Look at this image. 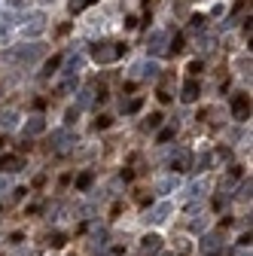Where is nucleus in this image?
Returning a JSON list of instances; mask_svg holds the SVG:
<instances>
[{"instance_id":"obj_1","label":"nucleus","mask_w":253,"mask_h":256,"mask_svg":"<svg viewBox=\"0 0 253 256\" xmlns=\"http://www.w3.org/2000/svg\"><path fill=\"white\" fill-rule=\"evenodd\" d=\"M43 55V46L40 43H24V46H12V49H6L4 52V58L6 61H12V64H30V61H37Z\"/></svg>"},{"instance_id":"obj_2","label":"nucleus","mask_w":253,"mask_h":256,"mask_svg":"<svg viewBox=\"0 0 253 256\" xmlns=\"http://www.w3.org/2000/svg\"><path fill=\"white\" fill-rule=\"evenodd\" d=\"M125 49H128V46H122V43H98V46L92 49V58L98 61V64H110V61L122 58Z\"/></svg>"},{"instance_id":"obj_3","label":"nucleus","mask_w":253,"mask_h":256,"mask_svg":"<svg viewBox=\"0 0 253 256\" xmlns=\"http://www.w3.org/2000/svg\"><path fill=\"white\" fill-rule=\"evenodd\" d=\"M43 30H46V16H43V12L24 16V24H22V34H24V37H40Z\"/></svg>"},{"instance_id":"obj_4","label":"nucleus","mask_w":253,"mask_h":256,"mask_svg":"<svg viewBox=\"0 0 253 256\" xmlns=\"http://www.w3.org/2000/svg\"><path fill=\"white\" fill-rule=\"evenodd\" d=\"M146 49L152 55H165L168 52V30H152L150 40H146Z\"/></svg>"},{"instance_id":"obj_5","label":"nucleus","mask_w":253,"mask_h":256,"mask_svg":"<svg viewBox=\"0 0 253 256\" xmlns=\"http://www.w3.org/2000/svg\"><path fill=\"white\" fill-rule=\"evenodd\" d=\"M134 76H138V80H156V76H159V64H156V61H140V64H134Z\"/></svg>"},{"instance_id":"obj_6","label":"nucleus","mask_w":253,"mask_h":256,"mask_svg":"<svg viewBox=\"0 0 253 256\" xmlns=\"http://www.w3.org/2000/svg\"><path fill=\"white\" fill-rule=\"evenodd\" d=\"M171 168L174 171H189V168H192V152H189V150H177L171 156Z\"/></svg>"},{"instance_id":"obj_7","label":"nucleus","mask_w":253,"mask_h":256,"mask_svg":"<svg viewBox=\"0 0 253 256\" xmlns=\"http://www.w3.org/2000/svg\"><path fill=\"white\" fill-rule=\"evenodd\" d=\"M232 113H235V119H247L250 116V98H247V94H238V98L232 101Z\"/></svg>"},{"instance_id":"obj_8","label":"nucleus","mask_w":253,"mask_h":256,"mask_svg":"<svg viewBox=\"0 0 253 256\" xmlns=\"http://www.w3.org/2000/svg\"><path fill=\"white\" fill-rule=\"evenodd\" d=\"M46 132V119L43 116H30L28 122H24V138H30V134H43Z\"/></svg>"},{"instance_id":"obj_9","label":"nucleus","mask_w":253,"mask_h":256,"mask_svg":"<svg viewBox=\"0 0 253 256\" xmlns=\"http://www.w3.org/2000/svg\"><path fill=\"white\" fill-rule=\"evenodd\" d=\"M22 171V158L18 156H0V174H16Z\"/></svg>"},{"instance_id":"obj_10","label":"nucleus","mask_w":253,"mask_h":256,"mask_svg":"<svg viewBox=\"0 0 253 256\" xmlns=\"http://www.w3.org/2000/svg\"><path fill=\"white\" fill-rule=\"evenodd\" d=\"M70 144H74L70 132H55V134H52V146H55V150H68Z\"/></svg>"},{"instance_id":"obj_11","label":"nucleus","mask_w":253,"mask_h":256,"mask_svg":"<svg viewBox=\"0 0 253 256\" xmlns=\"http://www.w3.org/2000/svg\"><path fill=\"white\" fill-rule=\"evenodd\" d=\"M140 247H144V253H159V250H162V238H159V235H146V238L140 241Z\"/></svg>"},{"instance_id":"obj_12","label":"nucleus","mask_w":253,"mask_h":256,"mask_svg":"<svg viewBox=\"0 0 253 256\" xmlns=\"http://www.w3.org/2000/svg\"><path fill=\"white\" fill-rule=\"evenodd\" d=\"M180 98H183L186 104H192V101L198 98V82H196V80H189V82L183 86V94H180Z\"/></svg>"},{"instance_id":"obj_13","label":"nucleus","mask_w":253,"mask_h":256,"mask_svg":"<svg viewBox=\"0 0 253 256\" xmlns=\"http://www.w3.org/2000/svg\"><path fill=\"white\" fill-rule=\"evenodd\" d=\"M168 214H171V204H168V202H165V204H159V208H152V210H150V216H146V220H152V222H162V220H165V216H168Z\"/></svg>"},{"instance_id":"obj_14","label":"nucleus","mask_w":253,"mask_h":256,"mask_svg":"<svg viewBox=\"0 0 253 256\" xmlns=\"http://www.w3.org/2000/svg\"><path fill=\"white\" fill-rule=\"evenodd\" d=\"M92 180H94V174H92V171H82V174L76 177V189H88Z\"/></svg>"},{"instance_id":"obj_15","label":"nucleus","mask_w":253,"mask_h":256,"mask_svg":"<svg viewBox=\"0 0 253 256\" xmlns=\"http://www.w3.org/2000/svg\"><path fill=\"white\" fill-rule=\"evenodd\" d=\"M10 30H12V18L4 16V18H0V40H6V37H10Z\"/></svg>"},{"instance_id":"obj_16","label":"nucleus","mask_w":253,"mask_h":256,"mask_svg":"<svg viewBox=\"0 0 253 256\" xmlns=\"http://www.w3.org/2000/svg\"><path fill=\"white\" fill-rule=\"evenodd\" d=\"M92 4H94V0H70L68 10H70V12H82V10H86V6H92Z\"/></svg>"},{"instance_id":"obj_17","label":"nucleus","mask_w":253,"mask_h":256,"mask_svg":"<svg viewBox=\"0 0 253 256\" xmlns=\"http://www.w3.org/2000/svg\"><path fill=\"white\" fill-rule=\"evenodd\" d=\"M171 189H177V177H165V180H159V192H171Z\"/></svg>"},{"instance_id":"obj_18","label":"nucleus","mask_w":253,"mask_h":256,"mask_svg":"<svg viewBox=\"0 0 253 256\" xmlns=\"http://www.w3.org/2000/svg\"><path fill=\"white\" fill-rule=\"evenodd\" d=\"M162 125V113H150V119L144 122V128H159Z\"/></svg>"},{"instance_id":"obj_19","label":"nucleus","mask_w":253,"mask_h":256,"mask_svg":"<svg viewBox=\"0 0 253 256\" xmlns=\"http://www.w3.org/2000/svg\"><path fill=\"white\" fill-rule=\"evenodd\" d=\"M0 125H4V128H12V125H16V113H12V110L4 113V116H0Z\"/></svg>"},{"instance_id":"obj_20","label":"nucleus","mask_w":253,"mask_h":256,"mask_svg":"<svg viewBox=\"0 0 253 256\" xmlns=\"http://www.w3.org/2000/svg\"><path fill=\"white\" fill-rule=\"evenodd\" d=\"M58 64H61V58H52V61H46V68H43V76H49V74L58 68Z\"/></svg>"},{"instance_id":"obj_21","label":"nucleus","mask_w":253,"mask_h":256,"mask_svg":"<svg viewBox=\"0 0 253 256\" xmlns=\"http://www.w3.org/2000/svg\"><path fill=\"white\" fill-rule=\"evenodd\" d=\"M204 22H208L204 16H192V22H189V24H192V30H202V28H204Z\"/></svg>"},{"instance_id":"obj_22","label":"nucleus","mask_w":253,"mask_h":256,"mask_svg":"<svg viewBox=\"0 0 253 256\" xmlns=\"http://www.w3.org/2000/svg\"><path fill=\"white\" fill-rule=\"evenodd\" d=\"M202 247H204V250L216 247V235H204V238H202Z\"/></svg>"},{"instance_id":"obj_23","label":"nucleus","mask_w":253,"mask_h":256,"mask_svg":"<svg viewBox=\"0 0 253 256\" xmlns=\"http://www.w3.org/2000/svg\"><path fill=\"white\" fill-rule=\"evenodd\" d=\"M88 101H92V88H82V92H80V107H86Z\"/></svg>"},{"instance_id":"obj_24","label":"nucleus","mask_w":253,"mask_h":256,"mask_svg":"<svg viewBox=\"0 0 253 256\" xmlns=\"http://www.w3.org/2000/svg\"><path fill=\"white\" fill-rule=\"evenodd\" d=\"M174 138V128H165V132H159V144H165V140H171Z\"/></svg>"},{"instance_id":"obj_25","label":"nucleus","mask_w":253,"mask_h":256,"mask_svg":"<svg viewBox=\"0 0 253 256\" xmlns=\"http://www.w3.org/2000/svg\"><path fill=\"white\" fill-rule=\"evenodd\" d=\"M49 244H52V247H61V244H64V235H61V232H55V235L49 238Z\"/></svg>"},{"instance_id":"obj_26","label":"nucleus","mask_w":253,"mask_h":256,"mask_svg":"<svg viewBox=\"0 0 253 256\" xmlns=\"http://www.w3.org/2000/svg\"><path fill=\"white\" fill-rule=\"evenodd\" d=\"M125 110H128V113H134V110H140V98H134L132 104H125Z\"/></svg>"},{"instance_id":"obj_27","label":"nucleus","mask_w":253,"mask_h":256,"mask_svg":"<svg viewBox=\"0 0 253 256\" xmlns=\"http://www.w3.org/2000/svg\"><path fill=\"white\" fill-rule=\"evenodd\" d=\"M202 49L210 52V49H214V37H204V40H202Z\"/></svg>"},{"instance_id":"obj_28","label":"nucleus","mask_w":253,"mask_h":256,"mask_svg":"<svg viewBox=\"0 0 253 256\" xmlns=\"http://www.w3.org/2000/svg\"><path fill=\"white\" fill-rule=\"evenodd\" d=\"M171 49H174V52H180V49H183V37H174V46H171Z\"/></svg>"},{"instance_id":"obj_29","label":"nucleus","mask_w":253,"mask_h":256,"mask_svg":"<svg viewBox=\"0 0 253 256\" xmlns=\"http://www.w3.org/2000/svg\"><path fill=\"white\" fill-rule=\"evenodd\" d=\"M10 4H12V6H18V4H22V0H10Z\"/></svg>"},{"instance_id":"obj_30","label":"nucleus","mask_w":253,"mask_h":256,"mask_svg":"<svg viewBox=\"0 0 253 256\" xmlns=\"http://www.w3.org/2000/svg\"><path fill=\"white\" fill-rule=\"evenodd\" d=\"M210 256H220V253H210Z\"/></svg>"}]
</instances>
